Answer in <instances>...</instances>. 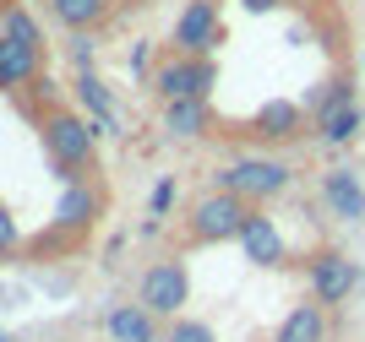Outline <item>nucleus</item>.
<instances>
[{
	"label": "nucleus",
	"mask_w": 365,
	"mask_h": 342,
	"mask_svg": "<svg viewBox=\"0 0 365 342\" xmlns=\"http://www.w3.org/2000/svg\"><path fill=\"white\" fill-rule=\"evenodd\" d=\"M322 196H327V207H333L344 223H365V191H360V174H354V169H327V174H322Z\"/></svg>",
	"instance_id": "9d476101"
},
{
	"label": "nucleus",
	"mask_w": 365,
	"mask_h": 342,
	"mask_svg": "<svg viewBox=\"0 0 365 342\" xmlns=\"http://www.w3.org/2000/svg\"><path fill=\"white\" fill-rule=\"evenodd\" d=\"M175 207V179H158V191H153V218H164Z\"/></svg>",
	"instance_id": "5701e85b"
},
{
	"label": "nucleus",
	"mask_w": 365,
	"mask_h": 342,
	"mask_svg": "<svg viewBox=\"0 0 365 342\" xmlns=\"http://www.w3.org/2000/svg\"><path fill=\"white\" fill-rule=\"evenodd\" d=\"M16 250H22V228H16L11 207H6V201H0V261H11Z\"/></svg>",
	"instance_id": "4be33fe9"
},
{
	"label": "nucleus",
	"mask_w": 365,
	"mask_h": 342,
	"mask_svg": "<svg viewBox=\"0 0 365 342\" xmlns=\"http://www.w3.org/2000/svg\"><path fill=\"white\" fill-rule=\"evenodd\" d=\"M137 299L153 315H169V321H175V315L191 304V272H185V261H153V267L142 272Z\"/></svg>",
	"instance_id": "20e7f679"
},
{
	"label": "nucleus",
	"mask_w": 365,
	"mask_h": 342,
	"mask_svg": "<svg viewBox=\"0 0 365 342\" xmlns=\"http://www.w3.org/2000/svg\"><path fill=\"white\" fill-rule=\"evenodd\" d=\"M11 6H16V0H0V11H11Z\"/></svg>",
	"instance_id": "393cba45"
},
{
	"label": "nucleus",
	"mask_w": 365,
	"mask_h": 342,
	"mask_svg": "<svg viewBox=\"0 0 365 342\" xmlns=\"http://www.w3.org/2000/svg\"><path fill=\"white\" fill-rule=\"evenodd\" d=\"M338 104H349V82H344V76H333V82H322L317 92H305V109H311V114H327V109H338Z\"/></svg>",
	"instance_id": "aec40b11"
},
{
	"label": "nucleus",
	"mask_w": 365,
	"mask_h": 342,
	"mask_svg": "<svg viewBox=\"0 0 365 342\" xmlns=\"http://www.w3.org/2000/svg\"><path fill=\"white\" fill-rule=\"evenodd\" d=\"M76 98H82V104L93 109V119H98L104 131L115 125V98H109V87H104V82H98L93 71H82V76H76Z\"/></svg>",
	"instance_id": "f3484780"
},
{
	"label": "nucleus",
	"mask_w": 365,
	"mask_h": 342,
	"mask_svg": "<svg viewBox=\"0 0 365 342\" xmlns=\"http://www.w3.org/2000/svg\"><path fill=\"white\" fill-rule=\"evenodd\" d=\"M164 131L180 136V141L207 136V131H213V109H207V98H175V104H164Z\"/></svg>",
	"instance_id": "4468645a"
},
{
	"label": "nucleus",
	"mask_w": 365,
	"mask_h": 342,
	"mask_svg": "<svg viewBox=\"0 0 365 342\" xmlns=\"http://www.w3.org/2000/svg\"><path fill=\"white\" fill-rule=\"evenodd\" d=\"M289 169L278 164V158H235V164H224L213 174V191H229V196H245L251 207H262V201H273V196L289 191Z\"/></svg>",
	"instance_id": "7ed1b4c3"
},
{
	"label": "nucleus",
	"mask_w": 365,
	"mask_h": 342,
	"mask_svg": "<svg viewBox=\"0 0 365 342\" xmlns=\"http://www.w3.org/2000/svg\"><path fill=\"white\" fill-rule=\"evenodd\" d=\"M33 82H44V49H28V44H16V38L0 33V87L22 92Z\"/></svg>",
	"instance_id": "1a4fd4ad"
},
{
	"label": "nucleus",
	"mask_w": 365,
	"mask_h": 342,
	"mask_svg": "<svg viewBox=\"0 0 365 342\" xmlns=\"http://www.w3.org/2000/svg\"><path fill=\"white\" fill-rule=\"evenodd\" d=\"M164 342H218L213 337V326H202V321H169V331H164Z\"/></svg>",
	"instance_id": "412c9836"
},
{
	"label": "nucleus",
	"mask_w": 365,
	"mask_h": 342,
	"mask_svg": "<svg viewBox=\"0 0 365 342\" xmlns=\"http://www.w3.org/2000/svg\"><path fill=\"white\" fill-rule=\"evenodd\" d=\"M104 331H109V342H164L158 337V315L148 310V304H115L109 310V321H104Z\"/></svg>",
	"instance_id": "f8f14e48"
},
{
	"label": "nucleus",
	"mask_w": 365,
	"mask_h": 342,
	"mask_svg": "<svg viewBox=\"0 0 365 342\" xmlns=\"http://www.w3.org/2000/svg\"><path fill=\"white\" fill-rule=\"evenodd\" d=\"M0 33H6V38H16V44H28V49H44V33H38V22H33L22 6L0 11Z\"/></svg>",
	"instance_id": "6ab92c4d"
},
{
	"label": "nucleus",
	"mask_w": 365,
	"mask_h": 342,
	"mask_svg": "<svg viewBox=\"0 0 365 342\" xmlns=\"http://www.w3.org/2000/svg\"><path fill=\"white\" fill-rule=\"evenodd\" d=\"M251 201L245 196H229V191H207L191 207V218H185V239L191 245H229V239H240L245 223H251Z\"/></svg>",
	"instance_id": "f03ea898"
},
{
	"label": "nucleus",
	"mask_w": 365,
	"mask_h": 342,
	"mask_svg": "<svg viewBox=\"0 0 365 342\" xmlns=\"http://www.w3.org/2000/svg\"><path fill=\"white\" fill-rule=\"evenodd\" d=\"M71 60L82 65V71L93 65V44H88V33H76V44H71Z\"/></svg>",
	"instance_id": "b1692460"
},
{
	"label": "nucleus",
	"mask_w": 365,
	"mask_h": 342,
	"mask_svg": "<svg viewBox=\"0 0 365 342\" xmlns=\"http://www.w3.org/2000/svg\"><path fill=\"white\" fill-rule=\"evenodd\" d=\"M224 28H218V0H185L180 22H175V49L180 55H213Z\"/></svg>",
	"instance_id": "0eeeda50"
},
{
	"label": "nucleus",
	"mask_w": 365,
	"mask_h": 342,
	"mask_svg": "<svg viewBox=\"0 0 365 342\" xmlns=\"http://www.w3.org/2000/svg\"><path fill=\"white\" fill-rule=\"evenodd\" d=\"M333 337V321H327V304H294L289 315H284V326H278L273 342H327Z\"/></svg>",
	"instance_id": "ddd939ff"
},
{
	"label": "nucleus",
	"mask_w": 365,
	"mask_h": 342,
	"mask_svg": "<svg viewBox=\"0 0 365 342\" xmlns=\"http://www.w3.org/2000/svg\"><path fill=\"white\" fill-rule=\"evenodd\" d=\"M213 76L218 71H213L207 55H175V60H164V65L153 71V87H158L164 104H175V98H207Z\"/></svg>",
	"instance_id": "423d86ee"
},
{
	"label": "nucleus",
	"mask_w": 365,
	"mask_h": 342,
	"mask_svg": "<svg viewBox=\"0 0 365 342\" xmlns=\"http://www.w3.org/2000/svg\"><path fill=\"white\" fill-rule=\"evenodd\" d=\"M240 250H245V261H257V267H289V245H284L278 223H273V218H267L262 207L251 212V223H245Z\"/></svg>",
	"instance_id": "6e6552de"
},
{
	"label": "nucleus",
	"mask_w": 365,
	"mask_h": 342,
	"mask_svg": "<svg viewBox=\"0 0 365 342\" xmlns=\"http://www.w3.org/2000/svg\"><path fill=\"white\" fill-rule=\"evenodd\" d=\"M245 136H262V141H294V136H305V114L294 104H267L251 125H245Z\"/></svg>",
	"instance_id": "2eb2a0df"
},
{
	"label": "nucleus",
	"mask_w": 365,
	"mask_h": 342,
	"mask_svg": "<svg viewBox=\"0 0 365 342\" xmlns=\"http://www.w3.org/2000/svg\"><path fill=\"white\" fill-rule=\"evenodd\" d=\"M305 283H311V299H317V304L338 310V304L360 288V267H354L349 255H338V250H322V255L305 261Z\"/></svg>",
	"instance_id": "39448f33"
},
{
	"label": "nucleus",
	"mask_w": 365,
	"mask_h": 342,
	"mask_svg": "<svg viewBox=\"0 0 365 342\" xmlns=\"http://www.w3.org/2000/svg\"><path fill=\"white\" fill-rule=\"evenodd\" d=\"M360 65H365V55H360Z\"/></svg>",
	"instance_id": "a878e982"
},
{
	"label": "nucleus",
	"mask_w": 365,
	"mask_h": 342,
	"mask_svg": "<svg viewBox=\"0 0 365 342\" xmlns=\"http://www.w3.org/2000/svg\"><path fill=\"white\" fill-rule=\"evenodd\" d=\"M38 136H44L49 164L61 169L66 179H88L93 158H98V136H93L88 119L71 114V109H44L38 114Z\"/></svg>",
	"instance_id": "f257e3e1"
},
{
	"label": "nucleus",
	"mask_w": 365,
	"mask_h": 342,
	"mask_svg": "<svg viewBox=\"0 0 365 342\" xmlns=\"http://www.w3.org/2000/svg\"><path fill=\"white\" fill-rule=\"evenodd\" d=\"M93 218H98V191L88 179H66V196L55 207V228L61 234H82V228H93Z\"/></svg>",
	"instance_id": "9b49d317"
},
{
	"label": "nucleus",
	"mask_w": 365,
	"mask_h": 342,
	"mask_svg": "<svg viewBox=\"0 0 365 342\" xmlns=\"http://www.w3.org/2000/svg\"><path fill=\"white\" fill-rule=\"evenodd\" d=\"M360 119L365 114L354 104H338V109H327V114L317 119V136H322V141H349V136L360 131Z\"/></svg>",
	"instance_id": "a211bd4d"
},
{
	"label": "nucleus",
	"mask_w": 365,
	"mask_h": 342,
	"mask_svg": "<svg viewBox=\"0 0 365 342\" xmlns=\"http://www.w3.org/2000/svg\"><path fill=\"white\" fill-rule=\"evenodd\" d=\"M49 16L71 33H93L109 16V0H49Z\"/></svg>",
	"instance_id": "dca6fc26"
}]
</instances>
